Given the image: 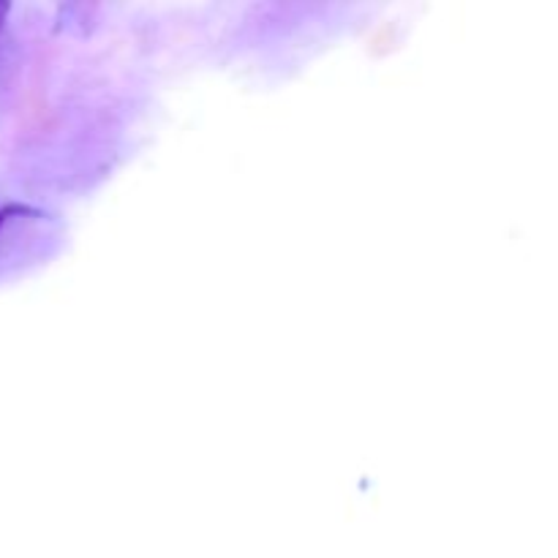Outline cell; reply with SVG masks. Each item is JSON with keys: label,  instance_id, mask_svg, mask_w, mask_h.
<instances>
[{"label": "cell", "instance_id": "cell-1", "mask_svg": "<svg viewBox=\"0 0 558 558\" xmlns=\"http://www.w3.org/2000/svg\"><path fill=\"white\" fill-rule=\"evenodd\" d=\"M3 14H5V9H3V5H0V22H3Z\"/></svg>", "mask_w": 558, "mask_h": 558}]
</instances>
